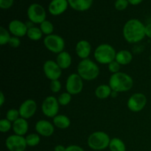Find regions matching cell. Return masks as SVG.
I'll return each instance as SVG.
<instances>
[{
  "label": "cell",
  "instance_id": "6da1fadb",
  "mask_svg": "<svg viewBox=\"0 0 151 151\" xmlns=\"http://www.w3.org/2000/svg\"><path fill=\"white\" fill-rule=\"evenodd\" d=\"M122 32L125 41L130 44L139 42L146 36L145 26L141 21L135 19L125 23Z\"/></svg>",
  "mask_w": 151,
  "mask_h": 151
},
{
  "label": "cell",
  "instance_id": "603a6c76",
  "mask_svg": "<svg viewBox=\"0 0 151 151\" xmlns=\"http://www.w3.org/2000/svg\"><path fill=\"white\" fill-rule=\"evenodd\" d=\"M112 92V89L109 85H106L103 84L97 87L95 89V95L97 98L100 100H104V99L108 98L109 96H111Z\"/></svg>",
  "mask_w": 151,
  "mask_h": 151
},
{
  "label": "cell",
  "instance_id": "5b68a950",
  "mask_svg": "<svg viewBox=\"0 0 151 151\" xmlns=\"http://www.w3.org/2000/svg\"><path fill=\"white\" fill-rule=\"evenodd\" d=\"M111 139L106 133L103 131H95L88 138V145L94 150H102L109 146Z\"/></svg>",
  "mask_w": 151,
  "mask_h": 151
},
{
  "label": "cell",
  "instance_id": "8fae6325",
  "mask_svg": "<svg viewBox=\"0 0 151 151\" xmlns=\"http://www.w3.org/2000/svg\"><path fill=\"white\" fill-rule=\"evenodd\" d=\"M5 145L7 148L10 151H24L27 146L26 139L22 136L16 134L7 137Z\"/></svg>",
  "mask_w": 151,
  "mask_h": 151
},
{
  "label": "cell",
  "instance_id": "836d02e7",
  "mask_svg": "<svg viewBox=\"0 0 151 151\" xmlns=\"http://www.w3.org/2000/svg\"><path fill=\"white\" fill-rule=\"evenodd\" d=\"M120 66L118 62H116V60H114L111 63H110L108 66L109 67V72H111L112 74H116L117 72H119V69H120Z\"/></svg>",
  "mask_w": 151,
  "mask_h": 151
},
{
  "label": "cell",
  "instance_id": "cb8c5ba5",
  "mask_svg": "<svg viewBox=\"0 0 151 151\" xmlns=\"http://www.w3.org/2000/svg\"><path fill=\"white\" fill-rule=\"evenodd\" d=\"M111 151H125V143L119 138H113L111 139L109 146Z\"/></svg>",
  "mask_w": 151,
  "mask_h": 151
},
{
  "label": "cell",
  "instance_id": "ffe728a7",
  "mask_svg": "<svg viewBox=\"0 0 151 151\" xmlns=\"http://www.w3.org/2000/svg\"><path fill=\"white\" fill-rule=\"evenodd\" d=\"M56 63L61 69H66L72 64V57L69 52L63 51L58 54Z\"/></svg>",
  "mask_w": 151,
  "mask_h": 151
},
{
  "label": "cell",
  "instance_id": "9a60e30c",
  "mask_svg": "<svg viewBox=\"0 0 151 151\" xmlns=\"http://www.w3.org/2000/svg\"><path fill=\"white\" fill-rule=\"evenodd\" d=\"M35 129L37 134L44 137H51L55 131L54 125L45 119H41L35 124Z\"/></svg>",
  "mask_w": 151,
  "mask_h": 151
},
{
  "label": "cell",
  "instance_id": "52a82bcc",
  "mask_svg": "<svg viewBox=\"0 0 151 151\" xmlns=\"http://www.w3.org/2000/svg\"><path fill=\"white\" fill-rule=\"evenodd\" d=\"M59 103L56 97L53 96H49L46 97L42 103L41 109L43 114L46 116L50 118H54L57 116L59 111Z\"/></svg>",
  "mask_w": 151,
  "mask_h": 151
},
{
  "label": "cell",
  "instance_id": "60d3db41",
  "mask_svg": "<svg viewBox=\"0 0 151 151\" xmlns=\"http://www.w3.org/2000/svg\"><path fill=\"white\" fill-rule=\"evenodd\" d=\"M4 101H5V98H4V95L3 94L2 91L0 92V106H2L3 104L4 103Z\"/></svg>",
  "mask_w": 151,
  "mask_h": 151
},
{
  "label": "cell",
  "instance_id": "83f0119b",
  "mask_svg": "<svg viewBox=\"0 0 151 151\" xmlns=\"http://www.w3.org/2000/svg\"><path fill=\"white\" fill-rule=\"evenodd\" d=\"M10 38H11L10 32L4 27H0V44L4 45V44H8Z\"/></svg>",
  "mask_w": 151,
  "mask_h": 151
},
{
  "label": "cell",
  "instance_id": "d6a6232c",
  "mask_svg": "<svg viewBox=\"0 0 151 151\" xmlns=\"http://www.w3.org/2000/svg\"><path fill=\"white\" fill-rule=\"evenodd\" d=\"M128 4H129V2H128V0H116V2H115V8L117 10L122 11V10H125L127 8Z\"/></svg>",
  "mask_w": 151,
  "mask_h": 151
},
{
  "label": "cell",
  "instance_id": "e0dca14e",
  "mask_svg": "<svg viewBox=\"0 0 151 151\" xmlns=\"http://www.w3.org/2000/svg\"><path fill=\"white\" fill-rule=\"evenodd\" d=\"M76 54L82 60L87 59L90 55L91 52V46L90 43L86 40H81L79 41L75 47Z\"/></svg>",
  "mask_w": 151,
  "mask_h": 151
},
{
  "label": "cell",
  "instance_id": "ab89813d",
  "mask_svg": "<svg viewBox=\"0 0 151 151\" xmlns=\"http://www.w3.org/2000/svg\"><path fill=\"white\" fill-rule=\"evenodd\" d=\"M128 1L132 5H137V4H140L143 0H128Z\"/></svg>",
  "mask_w": 151,
  "mask_h": 151
},
{
  "label": "cell",
  "instance_id": "9c48e42d",
  "mask_svg": "<svg viewBox=\"0 0 151 151\" xmlns=\"http://www.w3.org/2000/svg\"><path fill=\"white\" fill-rule=\"evenodd\" d=\"M46 11L43 6L39 4H32L27 9V16L33 24H40L46 20Z\"/></svg>",
  "mask_w": 151,
  "mask_h": 151
},
{
  "label": "cell",
  "instance_id": "7c38bea8",
  "mask_svg": "<svg viewBox=\"0 0 151 151\" xmlns=\"http://www.w3.org/2000/svg\"><path fill=\"white\" fill-rule=\"evenodd\" d=\"M45 76L50 81L58 80L62 75V69L55 61L48 60L44 63L43 66Z\"/></svg>",
  "mask_w": 151,
  "mask_h": 151
},
{
  "label": "cell",
  "instance_id": "f1b7e54d",
  "mask_svg": "<svg viewBox=\"0 0 151 151\" xmlns=\"http://www.w3.org/2000/svg\"><path fill=\"white\" fill-rule=\"evenodd\" d=\"M71 100H72V95L69 93H68L67 91L60 94L59 95V97H58L59 104L63 106H66L68 104H69V103L71 102Z\"/></svg>",
  "mask_w": 151,
  "mask_h": 151
},
{
  "label": "cell",
  "instance_id": "8d00e7d4",
  "mask_svg": "<svg viewBox=\"0 0 151 151\" xmlns=\"http://www.w3.org/2000/svg\"><path fill=\"white\" fill-rule=\"evenodd\" d=\"M66 151H84L82 147L78 145H70L66 147Z\"/></svg>",
  "mask_w": 151,
  "mask_h": 151
},
{
  "label": "cell",
  "instance_id": "4316f807",
  "mask_svg": "<svg viewBox=\"0 0 151 151\" xmlns=\"http://www.w3.org/2000/svg\"><path fill=\"white\" fill-rule=\"evenodd\" d=\"M25 139H26L27 145L29 147H34V146L38 145L41 141L40 136L38 134H30L27 136Z\"/></svg>",
  "mask_w": 151,
  "mask_h": 151
},
{
  "label": "cell",
  "instance_id": "ba28073f",
  "mask_svg": "<svg viewBox=\"0 0 151 151\" xmlns=\"http://www.w3.org/2000/svg\"><path fill=\"white\" fill-rule=\"evenodd\" d=\"M66 91L71 95H76L82 91L83 82L78 73H72L68 77L66 83Z\"/></svg>",
  "mask_w": 151,
  "mask_h": 151
},
{
  "label": "cell",
  "instance_id": "d4e9b609",
  "mask_svg": "<svg viewBox=\"0 0 151 151\" xmlns=\"http://www.w3.org/2000/svg\"><path fill=\"white\" fill-rule=\"evenodd\" d=\"M42 35L43 33L41 29L36 27H32L28 29L27 32V36L32 41H38L41 39Z\"/></svg>",
  "mask_w": 151,
  "mask_h": 151
},
{
  "label": "cell",
  "instance_id": "7bdbcfd3",
  "mask_svg": "<svg viewBox=\"0 0 151 151\" xmlns=\"http://www.w3.org/2000/svg\"><path fill=\"white\" fill-rule=\"evenodd\" d=\"M150 52H151V46H150Z\"/></svg>",
  "mask_w": 151,
  "mask_h": 151
},
{
  "label": "cell",
  "instance_id": "7402d4cb",
  "mask_svg": "<svg viewBox=\"0 0 151 151\" xmlns=\"http://www.w3.org/2000/svg\"><path fill=\"white\" fill-rule=\"evenodd\" d=\"M71 121L66 115L58 114L53 118V125L59 129H66L70 126Z\"/></svg>",
  "mask_w": 151,
  "mask_h": 151
},
{
  "label": "cell",
  "instance_id": "f546056e",
  "mask_svg": "<svg viewBox=\"0 0 151 151\" xmlns=\"http://www.w3.org/2000/svg\"><path fill=\"white\" fill-rule=\"evenodd\" d=\"M19 117H20V114H19V110H17V109H9L7 111V114H6V119H7L11 122H14Z\"/></svg>",
  "mask_w": 151,
  "mask_h": 151
},
{
  "label": "cell",
  "instance_id": "484cf974",
  "mask_svg": "<svg viewBox=\"0 0 151 151\" xmlns=\"http://www.w3.org/2000/svg\"><path fill=\"white\" fill-rule=\"evenodd\" d=\"M40 29H41L42 33L46 35V36H47V35H50L52 34L53 30H54V26H53L51 22L45 20L40 24Z\"/></svg>",
  "mask_w": 151,
  "mask_h": 151
},
{
  "label": "cell",
  "instance_id": "e575fe53",
  "mask_svg": "<svg viewBox=\"0 0 151 151\" xmlns=\"http://www.w3.org/2000/svg\"><path fill=\"white\" fill-rule=\"evenodd\" d=\"M9 46L12 48H18L21 44V41L19 37L12 36L8 43Z\"/></svg>",
  "mask_w": 151,
  "mask_h": 151
},
{
  "label": "cell",
  "instance_id": "ac0fdd59",
  "mask_svg": "<svg viewBox=\"0 0 151 151\" xmlns=\"http://www.w3.org/2000/svg\"><path fill=\"white\" fill-rule=\"evenodd\" d=\"M28 128L29 125L27 121L24 118L19 117L17 120L13 122V131L16 135L24 137L27 133Z\"/></svg>",
  "mask_w": 151,
  "mask_h": 151
},
{
  "label": "cell",
  "instance_id": "b9f144b4",
  "mask_svg": "<svg viewBox=\"0 0 151 151\" xmlns=\"http://www.w3.org/2000/svg\"><path fill=\"white\" fill-rule=\"evenodd\" d=\"M117 95H118V93L117 92H116V91H112L111 94V96L112 97H117Z\"/></svg>",
  "mask_w": 151,
  "mask_h": 151
},
{
  "label": "cell",
  "instance_id": "1f68e13d",
  "mask_svg": "<svg viewBox=\"0 0 151 151\" xmlns=\"http://www.w3.org/2000/svg\"><path fill=\"white\" fill-rule=\"evenodd\" d=\"M61 83L58 80H55V81H52L50 82V90L52 91L53 93H58L60 91L61 89Z\"/></svg>",
  "mask_w": 151,
  "mask_h": 151
},
{
  "label": "cell",
  "instance_id": "f35d334b",
  "mask_svg": "<svg viewBox=\"0 0 151 151\" xmlns=\"http://www.w3.org/2000/svg\"><path fill=\"white\" fill-rule=\"evenodd\" d=\"M66 147H65L64 146L61 145H58L55 146V151H66Z\"/></svg>",
  "mask_w": 151,
  "mask_h": 151
},
{
  "label": "cell",
  "instance_id": "d6986e66",
  "mask_svg": "<svg viewBox=\"0 0 151 151\" xmlns=\"http://www.w3.org/2000/svg\"><path fill=\"white\" fill-rule=\"evenodd\" d=\"M68 2L72 9L77 11L83 12L91 7L93 0H68Z\"/></svg>",
  "mask_w": 151,
  "mask_h": 151
},
{
  "label": "cell",
  "instance_id": "30bf717a",
  "mask_svg": "<svg viewBox=\"0 0 151 151\" xmlns=\"http://www.w3.org/2000/svg\"><path fill=\"white\" fill-rule=\"evenodd\" d=\"M147 97L142 93H136L129 97L127 106L129 110L133 112H139L145 107Z\"/></svg>",
  "mask_w": 151,
  "mask_h": 151
},
{
  "label": "cell",
  "instance_id": "3957f363",
  "mask_svg": "<svg viewBox=\"0 0 151 151\" xmlns=\"http://www.w3.org/2000/svg\"><path fill=\"white\" fill-rule=\"evenodd\" d=\"M78 74L85 81H93L100 75V69L97 64L90 59H83L78 66Z\"/></svg>",
  "mask_w": 151,
  "mask_h": 151
},
{
  "label": "cell",
  "instance_id": "d590c367",
  "mask_svg": "<svg viewBox=\"0 0 151 151\" xmlns=\"http://www.w3.org/2000/svg\"><path fill=\"white\" fill-rule=\"evenodd\" d=\"M13 4V0H0V7L1 9H9Z\"/></svg>",
  "mask_w": 151,
  "mask_h": 151
},
{
  "label": "cell",
  "instance_id": "2e32d148",
  "mask_svg": "<svg viewBox=\"0 0 151 151\" xmlns=\"http://www.w3.org/2000/svg\"><path fill=\"white\" fill-rule=\"evenodd\" d=\"M68 0H52L49 5V12L53 16H59L67 9Z\"/></svg>",
  "mask_w": 151,
  "mask_h": 151
},
{
  "label": "cell",
  "instance_id": "8992f818",
  "mask_svg": "<svg viewBox=\"0 0 151 151\" xmlns=\"http://www.w3.org/2000/svg\"><path fill=\"white\" fill-rule=\"evenodd\" d=\"M44 44L49 51L59 54L64 51L65 41L61 36L55 34L47 35L44 39Z\"/></svg>",
  "mask_w": 151,
  "mask_h": 151
},
{
  "label": "cell",
  "instance_id": "44dd1931",
  "mask_svg": "<svg viewBox=\"0 0 151 151\" xmlns=\"http://www.w3.org/2000/svg\"><path fill=\"white\" fill-rule=\"evenodd\" d=\"M133 60V55L131 54V52L128 50H120L118 52H116V58H115V60L119 63L120 65H128Z\"/></svg>",
  "mask_w": 151,
  "mask_h": 151
},
{
  "label": "cell",
  "instance_id": "7a4b0ae2",
  "mask_svg": "<svg viewBox=\"0 0 151 151\" xmlns=\"http://www.w3.org/2000/svg\"><path fill=\"white\" fill-rule=\"evenodd\" d=\"M109 86L112 91L116 92H125L131 89L134 81L129 75L124 72L113 74L109 78Z\"/></svg>",
  "mask_w": 151,
  "mask_h": 151
},
{
  "label": "cell",
  "instance_id": "4fadbf2b",
  "mask_svg": "<svg viewBox=\"0 0 151 151\" xmlns=\"http://www.w3.org/2000/svg\"><path fill=\"white\" fill-rule=\"evenodd\" d=\"M37 110V103L32 99H28L22 103L19 109L20 117L28 119L32 117Z\"/></svg>",
  "mask_w": 151,
  "mask_h": 151
},
{
  "label": "cell",
  "instance_id": "74e56055",
  "mask_svg": "<svg viewBox=\"0 0 151 151\" xmlns=\"http://www.w3.org/2000/svg\"><path fill=\"white\" fill-rule=\"evenodd\" d=\"M145 34L146 36L151 38V23L145 26Z\"/></svg>",
  "mask_w": 151,
  "mask_h": 151
},
{
  "label": "cell",
  "instance_id": "5bb4252c",
  "mask_svg": "<svg viewBox=\"0 0 151 151\" xmlns=\"http://www.w3.org/2000/svg\"><path fill=\"white\" fill-rule=\"evenodd\" d=\"M8 30L10 32V34H12L13 36L21 38V37H24V35H27L28 28L27 27L26 24L16 19V20L11 21L9 23Z\"/></svg>",
  "mask_w": 151,
  "mask_h": 151
},
{
  "label": "cell",
  "instance_id": "4dcf8cb0",
  "mask_svg": "<svg viewBox=\"0 0 151 151\" xmlns=\"http://www.w3.org/2000/svg\"><path fill=\"white\" fill-rule=\"evenodd\" d=\"M13 128V123L7 119H1L0 120V131L1 133H7Z\"/></svg>",
  "mask_w": 151,
  "mask_h": 151
},
{
  "label": "cell",
  "instance_id": "277c9868",
  "mask_svg": "<svg viewBox=\"0 0 151 151\" xmlns=\"http://www.w3.org/2000/svg\"><path fill=\"white\" fill-rule=\"evenodd\" d=\"M116 52L110 44H102L99 45L94 51V56L97 63L100 64H108L115 60Z\"/></svg>",
  "mask_w": 151,
  "mask_h": 151
}]
</instances>
